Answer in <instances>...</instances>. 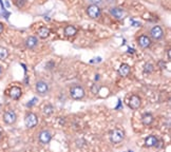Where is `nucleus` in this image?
<instances>
[{
    "instance_id": "22",
    "label": "nucleus",
    "mask_w": 171,
    "mask_h": 152,
    "mask_svg": "<svg viewBox=\"0 0 171 152\" xmlns=\"http://www.w3.org/2000/svg\"><path fill=\"white\" fill-rule=\"evenodd\" d=\"M25 3H27V0H15V4H16V6H18V8H23V6L25 5Z\"/></svg>"
},
{
    "instance_id": "4",
    "label": "nucleus",
    "mask_w": 171,
    "mask_h": 152,
    "mask_svg": "<svg viewBox=\"0 0 171 152\" xmlns=\"http://www.w3.org/2000/svg\"><path fill=\"white\" fill-rule=\"evenodd\" d=\"M87 14L89 15L91 18L96 19L99 18L100 15H102V10L99 8L98 5H94V4H91L87 8Z\"/></svg>"
},
{
    "instance_id": "1",
    "label": "nucleus",
    "mask_w": 171,
    "mask_h": 152,
    "mask_svg": "<svg viewBox=\"0 0 171 152\" xmlns=\"http://www.w3.org/2000/svg\"><path fill=\"white\" fill-rule=\"evenodd\" d=\"M70 95H71V97L73 98V99H76V100L82 99L86 95V91L82 86L76 85V86H73V87L70 89Z\"/></svg>"
},
{
    "instance_id": "11",
    "label": "nucleus",
    "mask_w": 171,
    "mask_h": 152,
    "mask_svg": "<svg viewBox=\"0 0 171 152\" xmlns=\"http://www.w3.org/2000/svg\"><path fill=\"white\" fill-rule=\"evenodd\" d=\"M157 144H159V140H157V137L154 135L148 136V137L145 140V145H146V147H149V148L157 147Z\"/></svg>"
},
{
    "instance_id": "20",
    "label": "nucleus",
    "mask_w": 171,
    "mask_h": 152,
    "mask_svg": "<svg viewBox=\"0 0 171 152\" xmlns=\"http://www.w3.org/2000/svg\"><path fill=\"white\" fill-rule=\"evenodd\" d=\"M53 111H54V108H53L52 105H48V106H46L44 109V113L46 115H51L53 113Z\"/></svg>"
},
{
    "instance_id": "7",
    "label": "nucleus",
    "mask_w": 171,
    "mask_h": 152,
    "mask_svg": "<svg viewBox=\"0 0 171 152\" xmlns=\"http://www.w3.org/2000/svg\"><path fill=\"white\" fill-rule=\"evenodd\" d=\"M16 121H17V115L14 111L12 110L6 111L3 114V121L6 125H13Z\"/></svg>"
},
{
    "instance_id": "5",
    "label": "nucleus",
    "mask_w": 171,
    "mask_h": 152,
    "mask_svg": "<svg viewBox=\"0 0 171 152\" xmlns=\"http://www.w3.org/2000/svg\"><path fill=\"white\" fill-rule=\"evenodd\" d=\"M52 140V133L49 130H42L38 134V141L41 143L42 145H47L51 142Z\"/></svg>"
},
{
    "instance_id": "25",
    "label": "nucleus",
    "mask_w": 171,
    "mask_h": 152,
    "mask_svg": "<svg viewBox=\"0 0 171 152\" xmlns=\"http://www.w3.org/2000/svg\"><path fill=\"white\" fill-rule=\"evenodd\" d=\"M2 31H3V24H2V23L0 22V34L2 33Z\"/></svg>"
},
{
    "instance_id": "16",
    "label": "nucleus",
    "mask_w": 171,
    "mask_h": 152,
    "mask_svg": "<svg viewBox=\"0 0 171 152\" xmlns=\"http://www.w3.org/2000/svg\"><path fill=\"white\" fill-rule=\"evenodd\" d=\"M130 71H131V69H130V67L127 65V63H123V65L121 66V68L118 69V74L121 76L125 77V76H128L130 73Z\"/></svg>"
},
{
    "instance_id": "17",
    "label": "nucleus",
    "mask_w": 171,
    "mask_h": 152,
    "mask_svg": "<svg viewBox=\"0 0 171 152\" xmlns=\"http://www.w3.org/2000/svg\"><path fill=\"white\" fill-rule=\"evenodd\" d=\"M76 33H77V30H76V27H73V25H67V27H65V35L66 36L71 37V36L75 35Z\"/></svg>"
},
{
    "instance_id": "14",
    "label": "nucleus",
    "mask_w": 171,
    "mask_h": 152,
    "mask_svg": "<svg viewBox=\"0 0 171 152\" xmlns=\"http://www.w3.org/2000/svg\"><path fill=\"white\" fill-rule=\"evenodd\" d=\"M153 121H154V117L151 113H145L142 116V123L145 126H150L153 123Z\"/></svg>"
},
{
    "instance_id": "18",
    "label": "nucleus",
    "mask_w": 171,
    "mask_h": 152,
    "mask_svg": "<svg viewBox=\"0 0 171 152\" xmlns=\"http://www.w3.org/2000/svg\"><path fill=\"white\" fill-rule=\"evenodd\" d=\"M51 34V30L49 27H42L38 30V35H39L40 38H47L49 35Z\"/></svg>"
},
{
    "instance_id": "10",
    "label": "nucleus",
    "mask_w": 171,
    "mask_h": 152,
    "mask_svg": "<svg viewBox=\"0 0 171 152\" xmlns=\"http://www.w3.org/2000/svg\"><path fill=\"white\" fill-rule=\"evenodd\" d=\"M138 44H140V48L147 49L151 46V39L146 35H143L138 38Z\"/></svg>"
},
{
    "instance_id": "27",
    "label": "nucleus",
    "mask_w": 171,
    "mask_h": 152,
    "mask_svg": "<svg viewBox=\"0 0 171 152\" xmlns=\"http://www.w3.org/2000/svg\"><path fill=\"white\" fill-rule=\"evenodd\" d=\"M168 59H170V50H168Z\"/></svg>"
},
{
    "instance_id": "28",
    "label": "nucleus",
    "mask_w": 171,
    "mask_h": 152,
    "mask_svg": "<svg viewBox=\"0 0 171 152\" xmlns=\"http://www.w3.org/2000/svg\"><path fill=\"white\" fill-rule=\"evenodd\" d=\"M1 74H2V68L0 67V75H1Z\"/></svg>"
},
{
    "instance_id": "15",
    "label": "nucleus",
    "mask_w": 171,
    "mask_h": 152,
    "mask_svg": "<svg viewBox=\"0 0 171 152\" xmlns=\"http://www.w3.org/2000/svg\"><path fill=\"white\" fill-rule=\"evenodd\" d=\"M110 14L116 19H121L124 17V11L121 8H112L110 10Z\"/></svg>"
},
{
    "instance_id": "6",
    "label": "nucleus",
    "mask_w": 171,
    "mask_h": 152,
    "mask_svg": "<svg viewBox=\"0 0 171 152\" xmlns=\"http://www.w3.org/2000/svg\"><path fill=\"white\" fill-rule=\"evenodd\" d=\"M36 91H37V93L41 96L47 95L49 92L48 82H46V81H44V80L37 81V82H36Z\"/></svg>"
},
{
    "instance_id": "2",
    "label": "nucleus",
    "mask_w": 171,
    "mask_h": 152,
    "mask_svg": "<svg viewBox=\"0 0 171 152\" xmlns=\"http://www.w3.org/2000/svg\"><path fill=\"white\" fill-rule=\"evenodd\" d=\"M125 137V132L123 131L121 129H115L111 132L110 134V141L114 144H118L121 143V141L124 140Z\"/></svg>"
},
{
    "instance_id": "13",
    "label": "nucleus",
    "mask_w": 171,
    "mask_h": 152,
    "mask_svg": "<svg viewBox=\"0 0 171 152\" xmlns=\"http://www.w3.org/2000/svg\"><path fill=\"white\" fill-rule=\"evenodd\" d=\"M38 44V39L34 36H30L25 40V47L27 49H34Z\"/></svg>"
},
{
    "instance_id": "19",
    "label": "nucleus",
    "mask_w": 171,
    "mask_h": 152,
    "mask_svg": "<svg viewBox=\"0 0 171 152\" xmlns=\"http://www.w3.org/2000/svg\"><path fill=\"white\" fill-rule=\"evenodd\" d=\"M8 56V52L5 48L0 47V60H4Z\"/></svg>"
},
{
    "instance_id": "3",
    "label": "nucleus",
    "mask_w": 171,
    "mask_h": 152,
    "mask_svg": "<svg viewBox=\"0 0 171 152\" xmlns=\"http://www.w3.org/2000/svg\"><path fill=\"white\" fill-rule=\"evenodd\" d=\"M38 124V118L36 116V114L34 113H27L25 115V118H24V125L27 128L31 129V128H34L36 127Z\"/></svg>"
},
{
    "instance_id": "9",
    "label": "nucleus",
    "mask_w": 171,
    "mask_h": 152,
    "mask_svg": "<svg viewBox=\"0 0 171 152\" xmlns=\"http://www.w3.org/2000/svg\"><path fill=\"white\" fill-rule=\"evenodd\" d=\"M140 104H142V100H140V97L137 95H132L131 98L129 100V107L133 110H137L140 109Z\"/></svg>"
},
{
    "instance_id": "12",
    "label": "nucleus",
    "mask_w": 171,
    "mask_h": 152,
    "mask_svg": "<svg viewBox=\"0 0 171 152\" xmlns=\"http://www.w3.org/2000/svg\"><path fill=\"white\" fill-rule=\"evenodd\" d=\"M10 97L13 98V99H19L22 94V91L19 87H12L10 90Z\"/></svg>"
},
{
    "instance_id": "24",
    "label": "nucleus",
    "mask_w": 171,
    "mask_h": 152,
    "mask_svg": "<svg viewBox=\"0 0 171 152\" xmlns=\"http://www.w3.org/2000/svg\"><path fill=\"white\" fill-rule=\"evenodd\" d=\"M36 102H37V98H33V99L31 100V102H29V104H27V107H32L34 104H36Z\"/></svg>"
},
{
    "instance_id": "21",
    "label": "nucleus",
    "mask_w": 171,
    "mask_h": 152,
    "mask_svg": "<svg viewBox=\"0 0 171 152\" xmlns=\"http://www.w3.org/2000/svg\"><path fill=\"white\" fill-rule=\"evenodd\" d=\"M145 73H151L153 71V66L151 63H146L145 65V69H144Z\"/></svg>"
},
{
    "instance_id": "8",
    "label": "nucleus",
    "mask_w": 171,
    "mask_h": 152,
    "mask_svg": "<svg viewBox=\"0 0 171 152\" xmlns=\"http://www.w3.org/2000/svg\"><path fill=\"white\" fill-rule=\"evenodd\" d=\"M150 35L153 39L155 40H160L162 39V37L164 36V32H163V29H162L160 25H155L151 29L150 31Z\"/></svg>"
},
{
    "instance_id": "23",
    "label": "nucleus",
    "mask_w": 171,
    "mask_h": 152,
    "mask_svg": "<svg viewBox=\"0 0 171 152\" xmlns=\"http://www.w3.org/2000/svg\"><path fill=\"white\" fill-rule=\"evenodd\" d=\"M91 1L92 4H94V5H99V4L102 3V0H90Z\"/></svg>"
},
{
    "instance_id": "26",
    "label": "nucleus",
    "mask_w": 171,
    "mask_h": 152,
    "mask_svg": "<svg viewBox=\"0 0 171 152\" xmlns=\"http://www.w3.org/2000/svg\"><path fill=\"white\" fill-rule=\"evenodd\" d=\"M2 135H3V132H2V130L0 129V140L2 138Z\"/></svg>"
}]
</instances>
